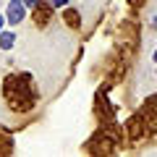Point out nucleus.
<instances>
[{"label":"nucleus","instance_id":"obj_6","mask_svg":"<svg viewBox=\"0 0 157 157\" xmlns=\"http://www.w3.org/2000/svg\"><path fill=\"white\" fill-rule=\"evenodd\" d=\"M152 63H155V66H157V47H155V50H152Z\"/></svg>","mask_w":157,"mask_h":157},{"label":"nucleus","instance_id":"obj_4","mask_svg":"<svg viewBox=\"0 0 157 157\" xmlns=\"http://www.w3.org/2000/svg\"><path fill=\"white\" fill-rule=\"evenodd\" d=\"M24 6L29 8V11H32V8H37V6H42V3H45V0H21Z\"/></svg>","mask_w":157,"mask_h":157},{"label":"nucleus","instance_id":"obj_5","mask_svg":"<svg viewBox=\"0 0 157 157\" xmlns=\"http://www.w3.org/2000/svg\"><path fill=\"white\" fill-rule=\"evenodd\" d=\"M3 29H6V16L0 13V32H3Z\"/></svg>","mask_w":157,"mask_h":157},{"label":"nucleus","instance_id":"obj_8","mask_svg":"<svg viewBox=\"0 0 157 157\" xmlns=\"http://www.w3.org/2000/svg\"><path fill=\"white\" fill-rule=\"evenodd\" d=\"M155 73H157V68H155Z\"/></svg>","mask_w":157,"mask_h":157},{"label":"nucleus","instance_id":"obj_2","mask_svg":"<svg viewBox=\"0 0 157 157\" xmlns=\"http://www.w3.org/2000/svg\"><path fill=\"white\" fill-rule=\"evenodd\" d=\"M13 45H16V32H13V29H3V32H0V50L11 52Z\"/></svg>","mask_w":157,"mask_h":157},{"label":"nucleus","instance_id":"obj_1","mask_svg":"<svg viewBox=\"0 0 157 157\" xmlns=\"http://www.w3.org/2000/svg\"><path fill=\"white\" fill-rule=\"evenodd\" d=\"M26 11L29 8L24 6L21 0H8V6H6V24L8 26H18V24H24V18H26Z\"/></svg>","mask_w":157,"mask_h":157},{"label":"nucleus","instance_id":"obj_3","mask_svg":"<svg viewBox=\"0 0 157 157\" xmlns=\"http://www.w3.org/2000/svg\"><path fill=\"white\" fill-rule=\"evenodd\" d=\"M47 3H50L52 8H68V3H71V0H47Z\"/></svg>","mask_w":157,"mask_h":157},{"label":"nucleus","instance_id":"obj_7","mask_svg":"<svg viewBox=\"0 0 157 157\" xmlns=\"http://www.w3.org/2000/svg\"><path fill=\"white\" fill-rule=\"evenodd\" d=\"M152 29H157V13L152 16Z\"/></svg>","mask_w":157,"mask_h":157}]
</instances>
